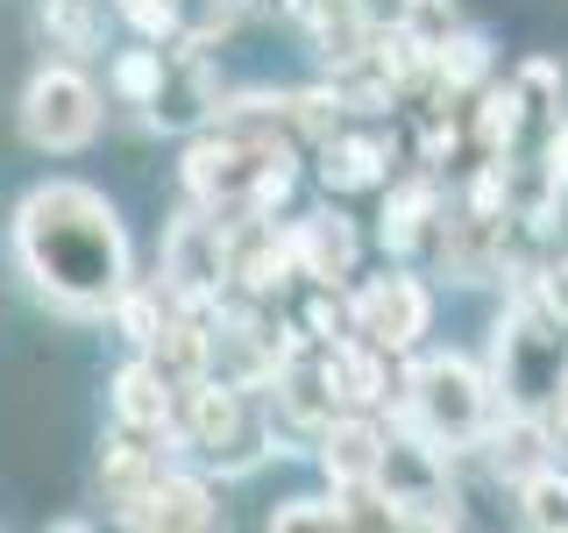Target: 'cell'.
<instances>
[{"mask_svg":"<svg viewBox=\"0 0 568 533\" xmlns=\"http://www.w3.org/2000/svg\"><path fill=\"white\" fill-rule=\"evenodd\" d=\"M106 405H114V426H129V434H150V441H164V449L178 441V434H171V420H178V384H171L142 349L114 370Z\"/></svg>","mask_w":568,"mask_h":533,"instance_id":"obj_11","label":"cell"},{"mask_svg":"<svg viewBox=\"0 0 568 533\" xmlns=\"http://www.w3.org/2000/svg\"><path fill=\"white\" fill-rule=\"evenodd\" d=\"M320 178H327V192H363V185H384L390 178V150L377 135H320Z\"/></svg>","mask_w":568,"mask_h":533,"instance_id":"obj_15","label":"cell"},{"mask_svg":"<svg viewBox=\"0 0 568 533\" xmlns=\"http://www.w3.org/2000/svg\"><path fill=\"white\" fill-rule=\"evenodd\" d=\"M519 520L532 533H568V476L555 462H540V470L519 476Z\"/></svg>","mask_w":568,"mask_h":533,"instance_id":"obj_20","label":"cell"},{"mask_svg":"<svg viewBox=\"0 0 568 533\" xmlns=\"http://www.w3.org/2000/svg\"><path fill=\"white\" fill-rule=\"evenodd\" d=\"M434 207H440V192L426 185V178H413V185H398L384 200V249H413L426 235V221H434Z\"/></svg>","mask_w":568,"mask_h":533,"instance_id":"obj_21","label":"cell"},{"mask_svg":"<svg viewBox=\"0 0 568 533\" xmlns=\"http://www.w3.org/2000/svg\"><path fill=\"white\" fill-rule=\"evenodd\" d=\"M355 22H363V36H390L413 22V0H355Z\"/></svg>","mask_w":568,"mask_h":533,"instance_id":"obj_26","label":"cell"},{"mask_svg":"<svg viewBox=\"0 0 568 533\" xmlns=\"http://www.w3.org/2000/svg\"><path fill=\"white\" fill-rule=\"evenodd\" d=\"M547 462V426L540 413H511V426H497V470L505 476H526Z\"/></svg>","mask_w":568,"mask_h":533,"instance_id":"obj_22","label":"cell"},{"mask_svg":"<svg viewBox=\"0 0 568 533\" xmlns=\"http://www.w3.org/2000/svg\"><path fill=\"white\" fill-rule=\"evenodd\" d=\"M519 114H526V93L519 86H505V93H484V114H476V142L497 157V150H511V135H519Z\"/></svg>","mask_w":568,"mask_h":533,"instance_id":"obj_23","label":"cell"},{"mask_svg":"<svg viewBox=\"0 0 568 533\" xmlns=\"http://www.w3.org/2000/svg\"><path fill=\"white\" fill-rule=\"evenodd\" d=\"M171 434L200 470H221V476L256 470V462L277 449V434H271V420H263V405L248 399V384H227V378H213V370L178 384Z\"/></svg>","mask_w":568,"mask_h":533,"instance_id":"obj_3","label":"cell"},{"mask_svg":"<svg viewBox=\"0 0 568 533\" xmlns=\"http://www.w3.org/2000/svg\"><path fill=\"white\" fill-rule=\"evenodd\" d=\"M284 8H292V0H284Z\"/></svg>","mask_w":568,"mask_h":533,"instance_id":"obj_29","label":"cell"},{"mask_svg":"<svg viewBox=\"0 0 568 533\" xmlns=\"http://www.w3.org/2000/svg\"><path fill=\"white\" fill-rule=\"evenodd\" d=\"M164 470V441H150V434H129V426H114V434L100 441V484H106V497H135L150 476Z\"/></svg>","mask_w":568,"mask_h":533,"instance_id":"obj_16","label":"cell"},{"mask_svg":"<svg viewBox=\"0 0 568 533\" xmlns=\"http://www.w3.org/2000/svg\"><path fill=\"white\" fill-rule=\"evenodd\" d=\"M547 185H568V121H555L547 135Z\"/></svg>","mask_w":568,"mask_h":533,"instance_id":"obj_27","label":"cell"},{"mask_svg":"<svg viewBox=\"0 0 568 533\" xmlns=\"http://www.w3.org/2000/svg\"><path fill=\"white\" fill-rule=\"evenodd\" d=\"M284 242H292V271L306 284H348L355 257H363V242H355L342 213H306V221L284 228Z\"/></svg>","mask_w":568,"mask_h":533,"instance_id":"obj_12","label":"cell"},{"mask_svg":"<svg viewBox=\"0 0 568 533\" xmlns=\"http://www.w3.org/2000/svg\"><path fill=\"white\" fill-rule=\"evenodd\" d=\"M426 320H434V299L405 271H384V278H369V284L348 292V334H363V342L384 349V355H405L426 334Z\"/></svg>","mask_w":568,"mask_h":533,"instance_id":"obj_8","label":"cell"},{"mask_svg":"<svg viewBox=\"0 0 568 533\" xmlns=\"http://www.w3.org/2000/svg\"><path fill=\"white\" fill-rule=\"evenodd\" d=\"M497 370H505L511 413H540V405H555V391L568 378V334H561V320L519 313L511 328H497Z\"/></svg>","mask_w":568,"mask_h":533,"instance_id":"obj_7","label":"cell"},{"mask_svg":"<svg viewBox=\"0 0 568 533\" xmlns=\"http://www.w3.org/2000/svg\"><path fill=\"white\" fill-rule=\"evenodd\" d=\"M43 29L71 58H93L106 43V0H43Z\"/></svg>","mask_w":568,"mask_h":533,"instance_id":"obj_19","label":"cell"},{"mask_svg":"<svg viewBox=\"0 0 568 533\" xmlns=\"http://www.w3.org/2000/svg\"><path fill=\"white\" fill-rule=\"evenodd\" d=\"M164 284L178 299H221L227 292V221L206 207L178 213L164 235Z\"/></svg>","mask_w":568,"mask_h":533,"instance_id":"obj_9","label":"cell"},{"mask_svg":"<svg viewBox=\"0 0 568 533\" xmlns=\"http://www.w3.org/2000/svg\"><path fill=\"white\" fill-rule=\"evenodd\" d=\"M555 420H561V434H568V378H561V391H555Z\"/></svg>","mask_w":568,"mask_h":533,"instance_id":"obj_28","label":"cell"},{"mask_svg":"<svg viewBox=\"0 0 568 533\" xmlns=\"http://www.w3.org/2000/svg\"><path fill=\"white\" fill-rule=\"evenodd\" d=\"M164 64H171V43H129L114 50V64H106V93L121 107H150L156 86H164Z\"/></svg>","mask_w":568,"mask_h":533,"instance_id":"obj_17","label":"cell"},{"mask_svg":"<svg viewBox=\"0 0 568 533\" xmlns=\"http://www.w3.org/2000/svg\"><path fill=\"white\" fill-rule=\"evenodd\" d=\"M271 533H342V505L334 497H284V505H271Z\"/></svg>","mask_w":568,"mask_h":533,"instance_id":"obj_24","label":"cell"},{"mask_svg":"<svg viewBox=\"0 0 568 533\" xmlns=\"http://www.w3.org/2000/svg\"><path fill=\"white\" fill-rule=\"evenodd\" d=\"M121 526H142V533H206L221 526V505H213V484L200 470H156L150 484H142L135 497H121L114 505Z\"/></svg>","mask_w":568,"mask_h":533,"instance_id":"obj_10","label":"cell"},{"mask_svg":"<svg viewBox=\"0 0 568 533\" xmlns=\"http://www.w3.org/2000/svg\"><path fill=\"white\" fill-rule=\"evenodd\" d=\"M405 426H419L434 449H462L490 426V378L462 355H426L405 370Z\"/></svg>","mask_w":568,"mask_h":533,"instance_id":"obj_4","label":"cell"},{"mask_svg":"<svg viewBox=\"0 0 568 533\" xmlns=\"http://www.w3.org/2000/svg\"><path fill=\"white\" fill-rule=\"evenodd\" d=\"M100 114H106V93L85 79L79 64H43V71L22 86V107H14L22 142H29V150H43V157L85 150V142L100 135Z\"/></svg>","mask_w":568,"mask_h":533,"instance_id":"obj_5","label":"cell"},{"mask_svg":"<svg viewBox=\"0 0 568 533\" xmlns=\"http://www.w3.org/2000/svg\"><path fill=\"white\" fill-rule=\"evenodd\" d=\"M320 370H327L342 413H377L390 399V355L369 349L363 334H342V342H320Z\"/></svg>","mask_w":568,"mask_h":533,"instance_id":"obj_13","label":"cell"},{"mask_svg":"<svg viewBox=\"0 0 568 533\" xmlns=\"http://www.w3.org/2000/svg\"><path fill=\"white\" fill-rule=\"evenodd\" d=\"M334 505H342V526H369V533L398 526V505H390L377 484H342V491H334Z\"/></svg>","mask_w":568,"mask_h":533,"instance_id":"obj_25","label":"cell"},{"mask_svg":"<svg viewBox=\"0 0 568 533\" xmlns=\"http://www.w3.org/2000/svg\"><path fill=\"white\" fill-rule=\"evenodd\" d=\"M369 484L398 505V526H462V497L448 484V462H440V449L419 426H390Z\"/></svg>","mask_w":568,"mask_h":533,"instance_id":"obj_6","label":"cell"},{"mask_svg":"<svg viewBox=\"0 0 568 533\" xmlns=\"http://www.w3.org/2000/svg\"><path fill=\"white\" fill-rule=\"evenodd\" d=\"M377 449H384V426L369 413H334L320 426V470L334 476V491L369 484V476H377Z\"/></svg>","mask_w":568,"mask_h":533,"instance_id":"obj_14","label":"cell"},{"mask_svg":"<svg viewBox=\"0 0 568 533\" xmlns=\"http://www.w3.org/2000/svg\"><path fill=\"white\" fill-rule=\"evenodd\" d=\"M185 192L192 207L242 221V213H271L292 192V142H271L256 129H213L185 150Z\"/></svg>","mask_w":568,"mask_h":533,"instance_id":"obj_2","label":"cell"},{"mask_svg":"<svg viewBox=\"0 0 568 533\" xmlns=\"http://www.w3.org/2000/svg\"><path fill=\"white\" fill-rule=\"evenodd\" d=\"M8 249H14V271L29 278V292L71 320H106L121 284L135 278L129 228H121L114 200L79 185V178H50V185L22 192Z\"/></svg>","mask_w":568,"mask_h":533,"instance_id":"obj_1","label":"cell"},{"mask_svg":"<svg viewBox=\"0 0 568 533\" xmlns=\"http://www.w3.org/2000/svg\"><path fill=\"white\" fill-rule=\"evenodd\" d=\"M426 64H434V79L448 86V93H476V86L490 79V43L484 36H469V29H448L440 43H426Z\"/></svg>","mask_w":568,"mask_h":533,"instance_id":"obj_18","label":"cell"}]
</instances>
